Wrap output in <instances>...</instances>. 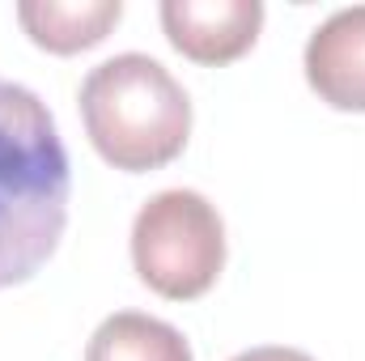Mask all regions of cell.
<instances>
[{"label":"cell","mask_w":365,"mask_h":361,"mask_svg":"<svg viewBox=\"0 0 365 361\" xmlns=\"http://www.w3.org/2000/svg\"><path fill=\"white\" fill-rule=\"evenodd\" d=\"M68 149L47 102L0 77V289L43 268L68 225Z\"/></svg>","instance_id":"6da1fadb"},{"label":"cell","mask_w":365,"mask_h":361,"mask_svg":"<svg viewBox=\"0 0 365 361\" xmlns=\"http://www.w3.org/2000/svg\"><path fill=\"white\" fill-rule=\"evenodd\" d=\"M86 136L115 171L145 175L170 166L191 136V98L166 64L145 51H123L90 68L81 81Z\"/></svg>","instance_id":"7a4b0ae2"},{"label":"cell","mask_w":365,"mask_h":361,"mask_svg":"<svg viewBox=\"0 0 365 361\" xmlns=\"http://www.w3.org/2000/svg\"><path fill=\"white\" fill-rule=\"evenodd\" d=\"M136 276L170 302L204 298L225 268V221L191 187L158 191L132 221Z\"/></svg>","instance_id":"3957f363"},{"label":"cell","mask_w":365,"mask_h":361,"mask_svg":"<svg viewBox=\"0 0 365 361\" xmlns=\"http://www.w3.org/2000/svg\"><path fill=\"white\" fill-rule=\"evenodd\" d=\"M170 47L195 64H230L247 56L264 30L259 0H162Z\"/></svg>","instance_id":"277c9868"},{"label":"cell","mask_w":365,"mask_h":361,"mask_svg":"<svg viewBox=\"0 0 365 361\" xmlns=\"http://www.w3.org/2000/svg\"><path fill=\"white\" fill-rule=\"evenodd\" d=\"M306 81L336 111H365V4L331 13L306 39Z\"/></svg>","instance_id":"5b68a950"},{"label":"cell","mask_w":365,"mask_h":361,"mask_svg":"<svg viewBox=\"0 0 365 361\" xmlns=\"http://www.w3.org/2000/svg\"><path fill=\"white\" fill-rule=\"evenodd\" d=\"M123 17L119 0H21L17 4V21L21 30L56 56H73L86 51L93 43H102Z\"/></svg>","instance_id":"8992f818"},{"label":"cell","mask_w":365,"mask_h":361,"mask_svg":"<svg viewBox=\"0 0 365 361\" xmlns=\"http://www.w3.org/2000/svg\"><path fill=\"white\" fill-rule=\"evenodd\" d=\"M86 361H191V345L166 319L140 310H115L90 336Z\"/></svg>","instance_id":"52a82bcc"},{"label":"cell","mask_w":365,"mask_h":361,"mask_svg":"<svg viewBox=\"0 0 365 361\" xmlns=\"http://www.w3.org/2000/svg\"><path fill=\"white\" fill-rule=\"evenodd\" d=\"M230 361H314L310 353H302V349H284V345H264V349H247V353H238V357Z\"/></svg>","instance_id":"ba28073f"}]
</instances>
